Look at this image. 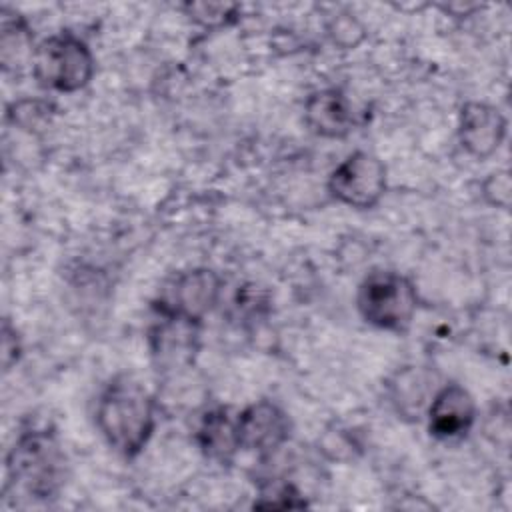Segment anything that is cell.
<instances>
[{
    "label": "cell",
    "mask_w": 512,
    "mask_h": 512,
    "mask_svg": "<svg viewBox=\"0 0 512 512\" xmlns=\"http://www.w3.org/2000/svg\"><path fill=\"white\" fill-rule=\"evenodd\" d=\"M94 422L116 454L136 458L154 436L158 424L156 400L132 376H114L98 394Z\"/></svg>",
    "instance_id": "1"
},
{
    "label": "cell",
    "mask_w": 512,
    "mask_h": 512,
    "mask_svg": "<svg viewBox=\"0 0 512 512\" xmlns=\"http://www.w3.org/2000/svg\"><path fill=\"white\" fill-rule=\"evenodd\" d=\"M66 458L54 432L32 428L6 456V490L30 500H50L64 484Z\"/></svg>",
    "instance_id": "2"
},
{
    "label": "cell",
    "mask_w": 512,
    "mask_h": 512,
    "mask_svg": "<svg viewBox=\"0 0 512 512\" xmlns=\"http://www.w3.org/2000/svg\"><path fill=\"white\" fill-rule=\"evenodd\" d=\"M32 76L40 88L74 94L90 84L96 72L92 48L74 32H56L36 44Z\"/></svg>",
    "instance_id": "3"
},
{
    "label": "cell",
    "mask_w": 512,
    "mask_h": 512,
    "mask_svg": "<svg viewBox=\"0 0 512 512\" xmlns=\"http://www.w3.org/2000/svg\"><path fill=\"white\" fill-rule=\"evenodd\" d=\"M360 318L384 332H406L418 310V290L414 282L396 270L368 272L356 290Z\"/></svg>",
    "instance_id": "4"
},
{
    "label": "cell",
    "mask_w": 512,
    "mask_h": 512,
    "mask_svg": "<svg viewBox=\"0 0 512 512\" xmlns=\"http://www.w3.org/2000/svg\"><path fill=\"white\" fill-rule=\"evenodd\" d=\"M326 188L338 204L354 210H370L386 194L388 172L376 154L354 150L332 168Z\"/></svg>",
    "instance_id": "5"
},
{
    "label": "cell",
    "mask_w": 512,
    "mask_h": 512,
    "mask_svg": "<svg viewBox=\"0 0 512 512\" xmlns=\"http://www.w3.org/2000/svg\"><path fill=\"white\" fill-rule=\"evenodd\" d=\"M222 286L224 282L216 270L206 266L190 268L178 272L164 284L152 308L194 322H202L206 314H210L218 304L222 296Z\"/></svg>",
    "instance_id": "6"
},
{
    "label": "cell",
    "mask_w": 512,
    "mask_h": 512,
    "mask_svg": "<svg viewBox=\"0 0 512 512\" xmlns=\"http://www.w3.org/2000/svg\"><path fill=\"white\" fill-rule=\"evenodd\" d=\"M200 326L202 322L154 310V322L148 328V346L158 370L174 372L194 362L200 344Z\"/></svg>",
    "instance_id": "7"
},
{
    "label": "cell",
    "mask_w": 512,
    "mask_h": 512,
    "mask_svg": "<svg viewBox=\"0 0 512 512\" xmlns=\"http://www.w3.org/2000/svg\"><path fill=\"white\" fill-rule=\"evenodd\" d=\"M240 450L270 456L292 436V422L286 410L274 400H256L236 414Z\"/></svg>",
    "instance_id": "8"
},
{
    "label": "cell",
    "mask_w": 512,
    "mask_h": 512,
    "mask_svg": "<svg viewBox=\"0 0 512 512\" xmlns=\"http://www.w3.org/2000/svg\"><path fill=\"white\" fill-rule=\"evenodd\" d=\"M424 418L432 438L454 442L472 430L478 418V406L468 388L458 382H446L432 394Z\"/></svg>",
    "instance_id": "9"
},
{
    "label": "cell",
    "mask_w": 512,
    "mask_h": 512,
    "mask_svg": "<svg viewBox=\"0 0 512 512\" xmlns=\"http://www.w3.org/2000/svg\"><path fill=\"white\" fill-rule=\"evenodd\" d=\"M506 134L508 120L498 106L486 100H468L460 106L456 136L468 156L488 160L500 150Z\"/></svg>",
    "instance_id": "10"
},
{
    "label": "cell",
    "mask_w": 512,
    "mask_h": 512,
    "mask_svg": "<svg viewBox=\"0 0 512 512\" xmlns=\"http://www.w3.org/2000/svg\"><path fill=\"white\" fill-rule=\"evenodd\" d=\"M304 124L320 138L342 140L356 126L350 98L338 88L314 90L304 102Z\"/></svg>",
    "instance_id": "11"
},
{
    "label": "cell",
    "mask_w": 512,
    "mask_h": 512,
    "mask_svg": "<svg viewBox=\"0 0 512 512\" xmlns=\"http://www.w3.org/2000/svg\"><path fill=\"white\" fill-rule=\"evenodd\" d=\"M196 442L206 458L228 464L240 450L236 416L226 406L206 410L196 428Z\"/></svg>",
    "instance_id": "12"
},
{
    "label": "cell",
    "mask_w": 512,
    "mask_h": 512,
    "mask_svg": "<svg viewBox=\"0 0 512 512\" xmlns=\"http://www.w3.org/2000/svg\"><path fill=\"white\" fill-rule=\"evenodd\" d=\"M434 376L420 366H406L388 382V396L402 418L418 420L436 392Z\"/></svg>",
    "instance_id": "13"
},
{
    "label": "cell",
    "mask_w": 512,
    "mask_h": 512,
    "mask_svg": "<svg viewBox=\"0 0 512 512\" xmlns=\"http://www.w3.org/2000/svg\"><path fill=\"white\" fill-rule=\"evenodd\" d=\"M34 50L32 30L24 16L4 8L0 24V58L4 70H20L22 66L32 64Z\"/></svg>",
    "instance_id": "14"
},
{
    "label": "cell",
    "mask_w": 512,
    "mask_h": 512,
    "mask_svg": "<svg viewBox=\"0 0 512 512\" xmlns=\"http://www.w3.org/2000/svg\"><path fill=\"white\" fill-rule=\"evenodd\" d=\"M54 116V104L44 98H20L12 102L6 110V120L28 132H36L46 128L52 122Z\"/></svg>",
    "instance_id": "15"
},
{
    "label": "cell",
    "mask_w": 512,
    "mask_h": 512,
    "mask_svg": "<svg viewBox=\"0 0 512 512\" xmlns=\"http://www.w3.org/2000/svg\"><path fill=\"white\" fill-rule=\"evenodd\" d=\"M330 42L340 50H354L366 40V26L352 12H338L326 24Z\"/></svg>",
    "instance_id": "16"
},
{
    "label": "cell",
    "mask_w": 512,
    "mask_h": 512,
    "mask_svg": "<svg viewBox=\"0 0 512 512\" xmlns=\"http://www.w3.org/2000/svg\"><path fill=\"white\" fill-rule=\"evenodd\" d=\"M184 12L194 24L206 30H216L236 20L238 6L222 2H190L184 6Z\"/></svg>",
    "instance_id": "17"
},
{
    "label": "cell",
    "mask_w": 512,
    "mask_h": 512,
    "mask_svg": "<svg viewBox=\"0 0 512 512\" xmlns=\"http://www.w3.org/2000/svg\"><path fill=\"white\" fill-rule=\"evenodd\" d=\"M308 502L304 494L292 482H270L262 486L258 498L254 500V508H272V510H290V508H306Z\"/></svg>",
    "instance_id": "18"
},
{
    "label": "cell",
    "mask_w": 512,
    "mask_h": 512,
    "mask_svg": "<svg viewBox=\"0 0 512 512\" xmlns=\"http://www.w3.org/2000/svg\"><path fill=\"white\" fill-rule=\"evenodd\" d=\"M318 446H320L318 450H322L326 454V458L338 460V462L352 460L356 456V452L360 450L356 436L344 428L326 430L324 436L318 440Z\"/></svg>",
    "instance_id": "19"
},
{
    "label": "cell",
    "mask_w": 512,
    "mask_h": 512,
    "mask_svg": "<svg viewBox=\"0 0 512 512\" xmlns=\"http://www.w3.org/2000/svg\"><path fill=\"white\" fill-rule=\"evenodd\" d=\"M480 194L484 198V202L492 208H500V210H508L510 200H512V178L510 172L506 168L502 170H494L490 172L482 184H480Z\"/></svg>",
    "instance_id": "20"
},
{
    "label": "cell",
    "mask_w": 512,
    "mask_h": 512,
    "mask_svg": "<svg viewBox=\"0 0 512 512\" xmlns=\"http://www.w3.org/2000/svg\"><path fill=\"white\" fill-rule=\"evenodd\" d=\"M22 356V342L8 318L2 322V368L8 372Z\"/></svg>",
    "instance_id": "21"
}]
</instances>
